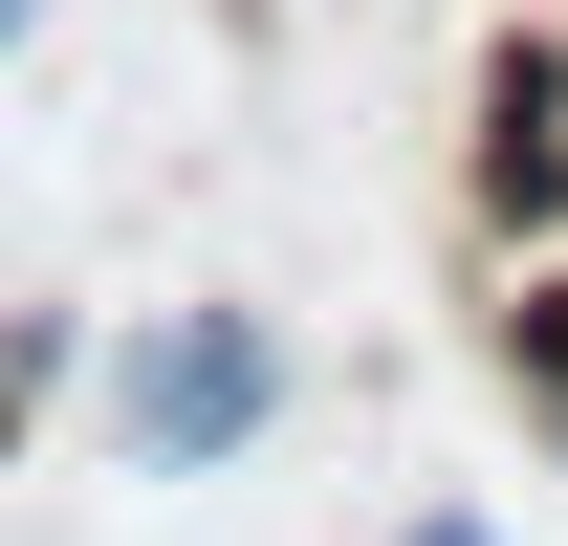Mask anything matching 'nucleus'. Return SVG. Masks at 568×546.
<instances>
[{
    "instance_id": "nucleus-5",
    "label": "nucleus",
    "mask_w": 568,
    "mask_h": 546,
    "mask_svg": "<svg viewBox=\"0 0 568 546\" xmlns=\"http://www.w3.org/2000/svg\"><path fill=\"white\" fill-rule=\"evenodd\" d=\"M22 44H44V0H0V67H22Z\"/></svg>"
},
{
    "instance_id": "nucleus-2",
    "label": "nucleus",
    "mask_w": 568,
    "mask_h": 546,
    "mask_svg": "<svg viewBox=\"0 0 568 546\" xmlns=\"http://www.w3.org/2000/svg\"><path fill=\"white\" fill-rule=\"evenodd\" d=\"M481 219H568V44H481Z\"/></svg>"
},
{
    "instance_id": "nucleus-3",
    "label": "nucleus",
    "mask_w": 568,
    "mask_h": 546,
    "mask_svg": "<svg viewBox=\"0 0 568 546\" xmlns=\"http://www.w3.org/2000/svg\"><path fill=\"white\" fill-rule=\"evenodd\" d=\"M503 394H525V437H547V481H568V263L503 284Z\"/></svg>"
},
{
    "instance_id": "nucleus-1",
    "label": "nucleus",
    "mask_w": 568,
    "mask_h": 546,
    "mask_svg": "<svg viewBox=\"0 0 568 546\" xmlns=\"http://www.w3.org/2000/svg\"><path fill=\"white\" fill-rule=\"evenodd\" d=\"M263 437H284V328L263 306H153L110 350V459L132 481H241Z\"/></svg>"
},
{
    "instance_id": "nucleus-4",
    "label": "nucleus",
    "mask_w": 568,
    "mask_h": 546,
    "mask_svg": "<svg viewBox=\"0 0 568 546\" xmlns=\"http://www.w3.org/2000/svg\"><path fill=\"white\" fill-rule=\"evenodd\" d=\"M67 394V306H22V328H0V459H22V415Z\"/></svg>"
}]
</instances>
